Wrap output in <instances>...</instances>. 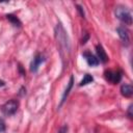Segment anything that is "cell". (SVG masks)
I'll return each instance as SVG.
<instances>
[{
  "mask_svg": "<svg viewBox=\"0 0 133 133\" xmlns=\"http://www.w3.org/2000/svg\"><path fill=\"white\" fill-rule=\"evenodd\" d=\"M55 37L57 39V44H58L60 56H61L62 60L64 61L70 56L71 46H70L69 36L66 34V31L64 30V28L62 27V25L60 23L57 24L56 27H55Z\"/></svg>",
  "mask_w": 133,
  "mask_h": 133,
  "instance_id": "6da1fadb",
  "label": "cell"
},
{
  "mask_svg": "<svg viewBox=\"0 0 133 133\" xmlns=\"http://www.w3.org/2000/svg\"><path fill=\"white\" fill-rule=\"evenodd\" d=\"M114 14H115V17L123 23H125L127 25L132 24V15L126 6H123V5L116 6L114 9Z\"/></svg>",
  "mask_w": 133,
  "mask_h": 133,
  "instance_id": "7a4b0ae2",
  "label": "cell"
},
{
  "mask_svg": "<svg viewBox=\"0 0 133 133\" xmlns=\"http://www.w3.org/2000/svg\"><path fill=\"white\" fill-rule=\"evenodd\" d=\"M19 107V102L17 100H9L2 106V112L5 115H12L16 113Z\"/></svg>",
  "mask_w": 133,
  "mask_h": 133,
  "instance_id": "3957f363",
  "label": "cell"
},
{
  "mask_svg": "<svg viewBox=\"0 0 133 133\" xmlns=\"http://www.w3.org/2000/svg\"><path fill=\"white\" fill-rule=\"evenodd\" d=\"M105 79L112 84H116L122 79V72L121 71H106L105 72Z\"/></svg>",
  "mask_w": 133,
  "mask_h": 133,
  "instance_id": "277c9868",
  "label": "cell"
},
{
  "mask_svg": "<svg viewBox=\"0 0 133 133\" xmlns=\"http://www.w3.org/2000/svg\"><path fill=\"white\" fill-rule=\"evenodd\" d=\"M44 61H45V58H44L41 54H36V55L34 56L33 60H32L31 64H30V71H31V72H33V73L37 72L38 66H39Z\"/></svg>",
  "mask_w": 133,
  "mask_h": 133,
  "instance_id": "5b68a950",
  "label": "cell"
},
{
  "mask_svg": "<svg viewBox=\"0 0 133 133\" xmlns=\"http://www.w3.org/2000/svg\"><path fill=\"white\" fill-rule=\"evenodd\" d=\"M116 30H117V33H118L121 39L123 41V43H124L126 46H128L130 38H129V32H128L127 28H126L125 26H119V27H117Z\"/></svg>",
  "mask_w": 133,
  "mask_h": 133,
  "instance_id": "8992f818",
  "label": "cell"
},
{
  "mask_svg": "<svg viewBox=\"0 0 133 133\" xmlns=\"http://www.w3.org/2000/svg\"><path fill=\"white\" fill-rule=\"evenodd\" d=\"M83 57L85 58L87 64L90 65V66H97L99 64V62H100L99 59L95 55H92L90 52H88V51H86V52L83 53Z\"/></svg>",
  "mask_w": 133,
  "mask_h": 133,
  "instance_id": "52a82bcc",
  "label": "cell"
},
{
  "mask_svg": "<svg viewBox=\"0 0 133 133\" xmlns=\"http://www.w3.org/2000/svg\"><path fill=\"white\" fill-rule=\"evenodd\" d=\"M96 51H97V55H98L99 59H100L103 63H105V62L108 61V56H107V54H106V51L104 50V48H103L101 45H97Z\"/></svg>",
  "mask_w": 133,
  "mask_h": 133,
  "instance_id": "ba28073f",
  "label": "cell"
},
{
  "mask_svg": "<svg viewBox=\"0 0 133 133\" xmlns=\"http://www.w3.org/2000/svg\"><path fill=\"white\" fill-rule=\"evenodd\" d=\"M121 94L126 98H130L133 95V87L130 84H123L121 87Z\"/></svg>",
  "mask_w": 133,
  "mask_h": 133,
  "instance_id": "9c48e42d",
  "label": "cell"
},
{
  "mask_svg": "<svg viewBox=\"0 0 133 133\" xmlns=\"http://www.w3.org/2000/svg\"><path fill=\"white\" fill-rule=\"evenodd\" d=\"M73 83H74V77L73 76H71L70 77V81H69V83H68V87L65 88V90H64V92H63V95H62V98H61V102H60V104H62L64 101H65V99H66V97L69 96V94H70V90L72 89V87H73Z\"/></svg>",
  "mask_w": 133,
  "mask_h": 133,
  "instance_id": "30bf717a",
  "label": "cell"
},
{
  "mask_svg": "<svg viewBox=\"0 0 133 133\" xmlns=\"http://www.w3.org/2000/svg\"><path fill=\"white\" fill-rule=\"evenodd\" d=\"M92 80H94V78H92V76L91 75H89V74H85L84 75V77H83V79L81 80V82H80V86H83V85H86V84H88V83H90V82H92Z\"/></svg>",
  "mask_w": 133,
  "mask_h": 133,
  "instance_id": "8fae6325",
  "label": "cell"
},
{
  "mask_svg": "<svg viewBox=\"0 0 133 133\" xmlns=\"http://www.w3.org/2000/svg\"><path fill=\"white\" fill-rule=\"evenodd\" d=\"M6 18H7V20L10 21L15 26H21V22H20V20H19L16 16H14V15H6Z\"/></svg>",
  "mask_w": 133,
  "mask_h": 133,
  "instance_id": "7c38bea8",
  "label": "cell"
},
{
  "mask_svg": "<svg viewBox=\"0 0 133 133\" xmlns=\"http://www.w3.org/2000/svg\"><path fill=\"white\" fill-rule=\"evenodd\" d=\"M5 131V123L3 119L0 118V133H3Z\"/></svg>",
  "mask_w": 133,
  "mask_h": 133,
  "instance_id": "4fadbf2b",
  "label": "cell"
},
{
  "mask_svg": "<svg viewBox=\"0 0 133 133\" xmlns=\"http://www.w3.org/2000/svg\"><path fill=\"white\" fill-rule=\"evenodd\" d=\"M66 132H68V126H62L58 131V133H66Z\"/></svg>",
  "mask_w": 133,
  "mask_h": 133,
  "instance_id": "5bb4252c",
  "label": "cell"
},
{
  "mask_svg": "<svg viewBox=\"0 0 133 133\" xmlns=\"http://www.w3.org/2000/svg\"><path fill=\"white\" fill-rule=\"evenodd\" d=\"M132 105H130L129 106V110H128V115H129V117H132Z\"/></svg>",
  "mask_w": 133,
  "mask_h": 133,
  "instance_id": "9a60e30c",
  "label": "cell"
},
{
  "mask_svg": "<svg viewBox=\"0 0 133 133\" xmlns=\"http://www.w3.org/2000/svg\"><path fill=\"white\" fill-rule=\"evenodd\" d=\"M78 10L80 11V14H81V16H82V17H84V11L82 10V8H81V7L79 6V5H78Z\"/></svg>",
  "mask_w": 133,
  "mask_h": 133,
  "instance_id": "2e32d148",
  "label": "cell"
},
{
  "mask_svg": "<svg viewBox=\"0 0 133 133\" xmlns=\"http://www.w3.org/2000/svg\"><path fill=\"white\" fill-rule=\"evenodd\" d=\"M5 85V82L3 81V80H0V87H2V86H4Z\"/></svg>",
  "mask_w": 133,
  "mask_h": 133,
  "instance_id": "e0dca14e",
  "label": "cell"
}]
</instances>
